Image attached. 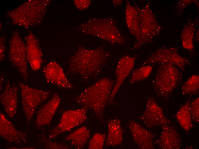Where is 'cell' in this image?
Listing matches in <instances>:
<instances>
[{"mask_svg": "<svg viewBox=\"0 0 199 149\" xmlns=\"http://www.w3.org/2000/svg\"><path fill=\"white\" fill-rule=\"evenodd\" d=\"M199 89V76L193 74L185 81L181 88V92L184 95H192L197 93Z\"/></svg>", "mask_w": 199, "mask_h": 149, "instance_id": "obj_26", "label": "cell"}, {"mask_svg": "<svg viewBox=\"0 0 199 149\" xmlns=\"http://www.w3.org/2000/svg\"><path fill=\"white\" fill-rule=\"evenodd\" d=\"M135 59V56L125 55L119 60L115 70L116 81L108 103H112L121 86L133 69Z\"/></svg>", "mask_w": 199, "mask_h": 149, "instance_id": "obj_12", "label": "cell"}, {"mask_svg": "<svg viewBox=\"0 0 199 149\" xmlns=\"http://www.w3.org/2000/svg\"><path fill=\"white\" fill-rule=\"evenodd\" d=\"M190 103L189 99L180 108L176 115L179 124L186 131H189L193 126L192 119L189 110Z\"/></svg>", "mask_w": 199, "mask_h": 149, "instance_id": "obj_24", "label": "cell"}, {"mask_svg": "<svg viewBox=\"0 0 199 149\" xmlns=\"http://www.w3.org/2000/svg\"><path fill=\"white\" fill-rule=\"evenodd\" d=\"M19 86L21 91L22 110L29 123L37 107L50 96L51 92L32 88L23 83Z\"/></svg>", "mask_w": 199, "mask_h": 149, "instance_id": "obj_7", "label": "cell"}, {"mask_svg": "<svg viewBox=\"0 0 199 149\" xmlns=\"http://www.w3.org/2000/svg\"><path fill=\"white\" fill-rule=\"evenodd\" d=\"M197 0H179L175 5L174 11L176 15H180L185 9L190 4L197 2Z\"/></svg>", "mask_w": 199, "mask_h": 149, "instance_id": "obj_30", "label": "cell"}, {"mask_svg": "<svg viewBox=\"0 0 199 149\" xmlns=\"http://www.w3.org/2000/svg\"><path fill=\"white\" fill-rule=\"evenodd\" d=\"M137 8L140 18V36L133 46L134 50L151 42L160 33L163 28L158 23L149 3L141 8Z\"/></svg>", "mask_w": 199, "mask_h": 149, "instance_id": "obj_5", "label": "cell"}, {"mask_svg": "<svg viewBox=\"0 0 199 149\" xmlns=\"http://www.w3.org/2000/svg\"><path fill=\"white\" fill-rule=\"evenodd\" d=\"M43 72L48 82L65 89L73 88L63 68L57 63L52 62L48 64L44 67Z\"/></svg>", "mask_w": 199, "mask_h": 149, "instance_id": "obj_13", "label": "cell"}, {"mask_svg": "<svg viewBox=\"0 0 199 149\" xmlns=\"http://www.w3.org/2000/svg\"><path fill=\"white\" fill-rule=\"evenodd\" d=\"M108 135L105 141L108 146H114L121 144L123 139L124 131L121 120L115 118L110 120L108 122Z\"/></svg>", "mask_w": 199, "mask_h": 149, "instance_id": "obj_20", "label": "cell"}, {"mask_svg": "<svg viewBox=\"0 0 199 149\" xmlns=\"http://www.w3.org/2000/svg\"><path fill=\"white\" fill-rule=\"evenodd\" d=\"M9 56L10 61L18 70L23 79L27 81L29 76L26 45L17 31L14 32L10 39Z\"/></svg>", "mask_w": 199, "mask_h": 149, "instance_id": "obj_10", "label": "cell"}, {"mask_svg": "<svg viewBox=\"0 0 199 149\" xmlns=\"http://www.w3.org/2000/svg\"><path fill=\"white\" fill-rule=\"evenodd\" d=\"M0 136L10 143L21 144L27 141L26 133L17 130L1 113H0Z\"/></svg>", "mask_w": 199, "mask_h": 149, "instance_id": "obj_17", "label": "cell"}, {"mask_svg": "<svg viewBox=\"0 0 199 149\" xmlns=\"http://www.w3.org/2000/svg\"><path fill=\"white\" fill-rule=\"evenodd\" d=\"M106 135L104 134L96 133L90 139L88 146L89 149H102L104 148L106 140Z\"/></svg>", "mask_w": 199, "mask_h": 149, "instance_id": "obj_27", "label": "cell"}, {"mask_svg": "<svg viewBox=\"0 0 199 149\" xmlns=\"http://www.w3.org/2000/svg\"><path fill=\"white\" fill-rule=\"evenodd\" d=\"M89 32L92 35L107 41L112 44H124L126 39L113 18L94 19L89 25Z\"/></svg>", "mask_w": 199, "mask_h": 149, "instance_id": "obj_6", "label": "cell"}, {"mask_svg": "<svg viewBox=\"0 0 199 149\" xmlns=\"http://www.w3.org/2000/svg\"><path fill=\"white\" fill-rule=\"evenodd\" d=\"M198 21L193 22L188 21L184 26L180 34L182 46L186 50H191L194 48V40L196 32Z\"/></svg>", "mask_w": 199, "mask_h": 149, "instance_id": "obj_22", "label": "cell"}, {"mask_svg": "<svg viewBox=\"0 0 199 149\" xmlns=\"http://www.w3.org/2000/svg\"><path fill=\"white\" fill-rule=\"evenodd\" d=\"M18 91L17 87L7 83L0 95L1 103L10 118H13L17 112Z\"/></svg>", "mask_w": 199, "mask_h": 149, "instance_id": "obj_19", "label": "cell"}, {"mask_svg": "<svg viewBox=\"0 0 199 149\" xmlns=\"http://www.w3.org/2000/svg\"><path fill=\"white\" fill-rule=\"evenodd\" d=\"M153 67L150 64L143 65L132 72L129 80L131 84H133L147 78L152 71Z\"/></svg>", "mask_w": 199, "mask_h": 149, "instance_id": "obj_25", "label": "cell"}, {"mask_svg": "<svg viewBox=\"0 0 199 149\" xmlns=\"http://www.w3.org/2000/svg\"><path fill=\"white\" fill-rule=\"evenodd\" d=\"M46 0H29L8 11L7 15L13 24L28 28L42 21L48 3Z\"/></svg>", "mask_w": 199, "mask_h": 149, "instance_id": "obj_3", "label": "cell"}, {"mask_svg": "<svg viewBox=\"0 0 199 149\" xmlns=\"http://www.w3.org/2000/svg\"><path fill=\"white\" fill-rule=\"evenodd\" d=\"M90 136L89 130L83 126L69 134L65 139L75 148L80 149L84 147Z\"/></svg>", "mask_w": 199, "mask_h": 149, "instance_id": "obj_23", "label": "cell"}, {"mask_svg": "<svg viewBox=\"0 0 199 149\" xmlns=\"http://www.w3.org/2000/svg\"><path fill=\"white\" fill-rule=\"evenodd\" d=\"M189 110L192 119L198 123L199 121V98L197 97L190 103Z\"/></svg>", "mask_w": 199, "mask_h": 149, "instance_id": "obj_29", "label": "cell"}, {"mask_svg": "<svg viewBox=\"0 0 199 149\" xmlns=\"http://www.w3.org/2000/svg\"><path fill=\"white\" fill-rule=\"evenodd\" d=\"M162 131L157 144L162 149H179L182 146L179 133L173 127L168 124L162 126Z\"/></svg>", "mask_w": 199, "mask_h": 149, "instance_id": "obj_18", "label": "cell"}, {"mask_svg": "<svg viewBox=\"0 0 199 149\" xmlns=\"http://www.w3.org/2000/svg\"><path fill=\"white\" fill-rule=\"evenodd\" d=\"M122 0H113V4L114 5L116 6H118L120 5L122 3Z\"/></svg>", "mask_w": 199, "mask_h": 149, "instance_id": "obj_32", "label": "cell"}, {"mask_svg": "<svg viewBox=\"0 0 199 149\" xmlns=\"http://www.w3.org/2000/svg\"><path fill=\"white\" fill-rule=\"evenodd\" d=\"M133 139L138 147L142 149H153L154 135L134 120L128 125Z\"/></svg>", "mask_w": 199, "mask_h": 149, "instance_id": "obj_14", "label": "cell"}, {"mask_svg": "<svg viewBox=\"0 0 199 149\" xmlns=\"http://www.w3.org/2000/svg\"><path fill=\"white\" fill-rule=\"evenodd\" d=\"M61 101L60 97L57 93L39 110L36 115L35 126L37 128L50 124Z\"/></svg>", "mask_w": 199, "mask_h": 149, "instance_id": "obj_15", "label": "cell"}, {"mask_svg": "<svg viewBox=\"0 0 199 149\" xmlns=\"http://www.w3.org/2000/svg\"><path fill=\"white\" fill-rule=\"evenodd\" d=\"M110 56L103 48L80 49L70 59L69 70L86 80L98 76L101 72Z\"/></svg>", "mask_w": 199, "mask_h": 149, "instance_id": "obj_1", "label": "cell"}, {"mask_svg": "<svg viewBox=\"0 0 199 149\" xmlns=\"http://www.w3.org/2000/svg\"><path fill=\"white\" fill-rule=\"evenodd\" d=\"M27 61L32 70H39L42 63V53L38 40L31 32L25 37Z\"/></svg>", "mask_w": 199, "mask_h": 149, "instance_id": "obj_16", "label": "cell"}, {"mask_svg": "<svg viewBox=\"0 0 199 149\" xmlns=\"http://www.w3.org/2000/svg\"><path fill=\"white\" fill-rule=\"evenodd\" d=\"M165 63L174 65L184 71L186 65H191L186 58L181 56L174 47H163L152 53L143 62L142 66L153 64Z\"/></svg>", "mask_w": 199, "mask_h": 149, "instance_id": "obj_8", "label": "cell"}, {"mask_svg": "<svg viewBox=\"0 0 199 149\" xmlns=\"http://www.w3.org/2000/svg\"><path fill=\"white\" fill-rule=\"evenodd\" d=\"M87 109L84 107L75 109L65 111L58 123L51 129L49 138L53 139L61 134L71 130L85 122L87 119Z\"/></svg>", "mask_w": 199, "mask_h": 149, "instance_id": "obj_9", "label": "cell"}, {"mask_svg": "<svg viewBox=\"0 0 199 149\" xmlns=\"http://www.w3.org/2000/svg\"><path fill=\"white\" fill-rule=\"evenodd\" d=\"M41 144L45 149H70L69 146L60 143L53 142L43 134L40 138Z\"/></svg>", "mask_w": 199, "mask_h": 149, "instance_id": "obj_28", "label": "cell"}, {"mask_svg": "<svg viewBox=\"0 0 199 149\" xmlns=\"http://www.w3.org/2000/svg\"><path fill=\"white\" fill-rule=\"evenodd\" d=\"M114 84L108 77L101 78L76 95L75 100L77 104L91 110L97 118L102 119Z\"/></svg>", "mask_w": 199, "mask_h": 149, "instance_id": "obj_2", "label": "cell"}, {"mask_svg": "<svg viewBox=\"0 0 199 149\" xmlns=\"http://www.w3.org/2000/svg\"><path fill=\"white\" fill-rule=\"evenodd\" d=\"M183 79L180 69L170 64H160L157 69L152 86L157 97L167 99Z\"/></svg>", "mask_w": 199, "mask_h": 149, "instance_id": "obj_4", "label": "cell"}, {"mask_svg": "<svg viewBox=\"0 0 199 149\" xmlns=\"http://www.w3.org/2000/svg\"><path fill=\"white\" fill-rule=\"evenodd\" d=\"M194 39L195 40L198 41L199 40V30L198 29L197 31L196 32L195 34Z\"/></svg>", "mask_w": 199, "mask_h": 149, "instance_id": "obj_33", "label": "cell"}, {"mask_svg": "<svg viewBox=\"0 0 199 149\" xmlns=\"http://www.w3.org/2000/svg\"><path fill=\"white\" fill-rule=\"evenodd\" d=\"M0 61H2L4 58L5 50V40L4 38L2 37L0 38Z\"/></svg>", "mask_w": 199, "mask_h": 149, "instance_id": "obj_31", "label": "cell"}, {"mask_svg": "<svg viewBox=\"0 0 199 149\" xmlns=\"http://www.w3.org/2000/svg\"><path fill=\"white\" fill-rule=\"evenodd\" d=\"M125 18L127 26L131 34L138 40L140 36V23L137 8L128 0L126 2Z\"/></svg>", "mask_w": 199, "mask_h": 149, "instance_id": "obj_21", "label": "cell"}, {"mask_svg": "<svg viewBox=\"0 0 199 149\" xmlns=\"http://www.w3.org/2000/svg\"><path fill=\"white\" fill-rule=\"evenodd\" d=\"M140 118L145 126L149 128L170 123L164 115L162 108L152 97L147 99L145 110Z\"/></svg>", "mask_w": 199, "mask_h": 149, "instance_id": "obj_11", "label": "cell"}]
</instances>
